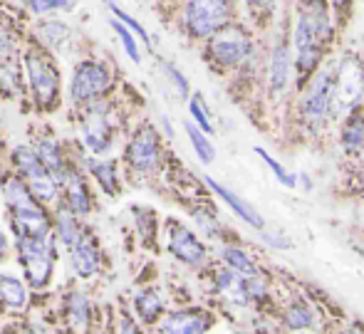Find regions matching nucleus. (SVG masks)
<instances>
[{"label":"nucleus","instance_id":"nucleus-1","mask_svg":"<svg viewBox=\"0 0 364 334\" xmlns=\"http://www.w3.org/2000/svg\"><path fill=\"white\" fill-rule=\"evenodd\" d=\"M332 35L330 20L325 15V8L315 10H302L300 20H297L295 28V48H297V63L300 70H310L315 67L317 58H320V43H325Z\"/></svg>","mask_w":364,"mask_h":334},{"label":"nucleus","instance_id":"nucleus-2","mask_svg":"<svg viewBox=\"0 0 364 334\" xmlns=\"http://www.w3.org/2000/svg\"><path fill=\"white\" fill-rule=\"evenodd\" d=\"M25 72H28L30 90L40 107H53L60 95V75L53 60L43 50H28L25 53Z\"/></svg>","mask_w":364,"mask_h":334},{"label":"nucleus","instance_id":"nucleus-3","mask_svg":"<svg viewBox=\"0 0 364 334\" xmlns=\"http://www.w3.org/2000/svg\"><path fill=\"white\" fill-rule=\"evenodd\" d=\"M20 263L25 267V277L33 287H45L53 275L55 245L50 238L43 240H20Z\"/></svg>","mask_w":364,"mask_h":334},{"label":"nucleus","instance_id":"nucleus-4","mask_svg":"<svg viewBox=\"0 0 364 334\" xmlns=\"http://www.w3.org/2000/svg\"><path fill=\"white\" fill-rule=\"evenodd\" d=\"M112 77L105 63H95V60H85L77 65L73 75V85H70V97L75 104H87L95 102L109 90Z\"/></svg>","mask_w":364,"mask_h":334},{"label":"nucleus","instance_id":"nucleus-5","mask_svg":"<svg viewBox=\"0 0 364 334\" xmlns=\"http://www.w3.org/2000/svg\"><path fill=\"white\" fill-rule=\"evenodd\" d=\"M183 18H186V28L193 38H211V35L225 28L223 23L228 18V3H220V0L186 3Z\"/></svg>","mask_w":364,"mask_h":334},{"label":"nucleus","instance_id":"nucleus-6","mask_svg":"<svg viewBox=\"0 0 364 334\" xmlns=\"http://www.w3.org/2000/svg\"><path fill=\"white\" fill-rule=\"evenodd\" d=\"M159 158H161V141H159V134L154 126H141L134 131L129 146H127V163H129L134 171L149 173L159 166Z\"/></svg>","mask_w":364,"mask_h":334},{"label":"nucleus","instance_id":"nucleus-7","mask_svg":"<svg viewBox=\"0 0 364 334\" xmlns=\"http://www.w3.org/2000/svg\"><path fill=\"white\" fill-rule=\"evenodd\" d=\"M82 141L90 151L102 153L105 149H109L112 141V122H109V107L105 102H95L92 107H87L85 117H82Z\"/></svg>","mask_w":364,"mask_h":334},{"label":"nucleus","instance_id":"nucleus-8","mask_svg":"<svg viewBox=\"0 0 364 334\" xmlns=\"http://www.w3.org/2000/svg\"><path fill=\"white\" fill-rule=\"evenodd\" d=\"M250 53V40L245 38L243 30L233 28V25H225L223 30H218L211 40V55L218 65L230 67L238 65L248 58Z\"/></svg>","mask_w":364,"mask_h":334},{"label":"nucleus","instance_id":"nucleus-9","mask_svg":"<svg viewBox=\"0 0 364 334\" xmlns=\"http://www.w3.org/2000/svg\"><path fill=\"white\" fill-rule=\"evenodd\" d=\"M364 92V70L357 60L347 58L337 70V82H335V102L340 104V109H352L355 102L362 97Z\"/></svg>","mask_w":364,"mask_h":334},{"label":"nucleus","instance_id":"nucleus-10","mask_svg":"<svg viewBox=\"0 0 364 334\" xmlns=\"http://www.w3.org/2000/svg\"><path fill=\"white\" fill-rule=\"evenodd\" d=\"M168 250H171L181 263H188V265H201L203 258H206V250H203L201 240L181 223H173L171 228H168Z\"/></svg>","mask_w":364,"mask_h":334},{"label":"nucleus","instance_id":"nucleus-11","mask_svg":"<svg viewBox=\"0 0 364 334\" xmlns=\"http://www.w3.org/2000/svg\"><path fill=\"white\" fill-rule=\"evenodd\" d=\"M330 102H332V82H330V75L322 72L315 80V85H312L305 104H302V114H305L307 124H312V126L320 124L327 117V112H330Z\"/></svg>","mask_w":364,"mask_h":334},{"label":"nucleus","instance_id":"nucleus-12","mask_svg":"<svg viewBox=\"0 0 364 334\" xmlns=\"http://www.w3.org/2000/svg\"><path fill=\"white\" fill-rule=\"evenodd\" d=\"M13 228L18 230L20 240H43L50 238V230H53V220L50 215L40 208L33 210H20V213H13Z\"/></svg>","mask_w":364,"mask_h":334},{"label":"nucleus","instance_id":"nucleus-13","mask_svg":"<svg viewBox=\"0 0 364 334\" xmlns=\"http://www.w3.org/2000/svg\"><path fill=\"white\" fill-rule=\"evenodd\" d=\"M63 196H65V208L75 215H87L92 210V196L87 191V183L85 178L80 176V171L75 168H68L65 173V181H63Z\"/></svg>","mask_w":364,"mask_h":334},{"label":"nucleus","instance_id":"nucleus-14","mask_svg":"<svg viewBox=\"0 0 364 334\" xmlns=\"http://www.w3.org/2000/svg\"><path fill=\"white\" fill-rule=\"evenodd\" d=\"M35 153H38V158H40V163L45 166V171H48L50 176L55 178V183H58V186H63L65 173H68L70 166L65 163L63 149H60V144L55 141L53 136H40Z\"/></svg>","mask_w":364,"mask_h":334},{"label":"nucleus","instance_id":"nucleus-15","mask_svg":"<svg viewBox=\"0 0 364 334\" xmlns=\"http://www.w3.org/2000/svg\"><path fill=\"white\" fill-rule=\"evenodd\" d=\"M70 263H73L75 275L80 277H92L97 270H100V250H97L95 240L82 235L80 240L70 248Z\"/></svg>","mask_w":364,"mask_h":334},{"label":"nucleus","instance_id":"nucleus-16","mask_svg":"<svg viewBox=\"0 0 364 334\" xmlns=\"http://www.w3.org/2000/svg\"><path fill=\"white\" fill-rule=\"evenodd\" d=\"M208 327V317L198 310L173 312L164 322V334H203Z\"/></svg>","mask_w":364,"mask_h":334},{"label":"nucleus","instance_id":"nucleus-17","mask_svg":"<svg viewBox=\"0 0 364 334\" xmlns=\"http://www.w3.org/2000/svg\"><path fill=\"white\" fill-rule=\"evenodd\" d=\"M65 322L73 334L90 332V300L82 292H70L65 297Z\"/></svg>","mask_w":364,"mask_h":334},{"label":"nucleus","instance_id":"nucleus-18","mask_svg":"<svg viewBox=\"0 0 364 334\" xmlns=\"http://www.w3.org/2000/svg\"><path fill=\"white\" fill-rule=\"evenodd\" d=\"M3 200L13 213L40 208V203L33 198V193H30L28 183H25L23 178H8V181L3 183Z\"/></svg>","mask_w":364,"mask_h":334},{"label":"nucleus","instance_id":"nucleus-19","mask_svg":"<svg viewBox=\"0 0 364 334\" xmlns=\"http://www.w3.org/2000/svg\"><path fill=\"white\" fill-rule=\"evenodd\" d=\"M206 183L213 188V191L218 193L220 198L225 200V203L230 205V208L235 210V213L240 215V218L245 220V223H250V225H253V228H258V230H263V228H265V220H263V215H260L258 210L253 208V205H250V203H245L243 198H238L233 191H228V188H223V186H220V183L213 181V178H206Z\"/></svg>","mask_w":364,"mask_h":334},{"label":"nucleus","instance_id":"nucleus-20","mask_svg":"<svg viewBox=\"0 0 364 334\" xmlns=\"http://www.w3.org/2000/svg\"><path fill=\"white\" fill-rule=\"evenodd\" d=\"M290 77V50L285 43L275 45L273 58H270V87H273L275 95L285 90Z\"/></svg>","mask_w":364,"mask_h":334},{"label":"nucleus","instance_id":"nucleus-21","mask_svg":"<svg viewBox=\"0 0 364 334\" xmlns=\"http://www.w3.org/2000/svg\"><path fill=\"white\" fill-rule=\"evenodd\" d=\"M0 302L10 310H25L28 307V287L23 280L13 275H0Z\"/></svg>","mask_w":364,"mask_h":334},{"label":"nucleus","instance_id":"nucleus-22","mask_svg":"<svg viewBox=\"0 0 364 334\" xmlns=\"http://www.w3.org/2000/svg\"><path fill=\"white\" fill-rule=\"evenodd\" d=\"M13 161H15V168L20 171V178H23V181H30V178L45 173V166L40 163L38 153H35L33 149H28V146H18V149H15V151H13Z\"/></svg>","mask_w":364,"mask_h":334},{"label":"nucleus","instance_id":"nucleus-23","mask_svg":"<svg viewBox=\"0 0 364 334\" xmlns=\"http://www.w3.org/2000/svg\"><path fill=\"white\" fill-rule=\"evenodd\" d=\"M134 307H136V312H139L141 322L151 325V322H156L159 315H161L164 302H161V297H159L156 290H144V292H139V295H136Z\"/></svg>","mask_w":364,"mask_h":334},{"label":"nucleus","instance_id":"nucleus-24","mask_svg":"<svg viewBox=\"0 0 364 334\" xmlns=\"http://www.w3.org/2000/svg\"><path fill=\"white\" fill-rule=\"evenodd\" d=\"M55 228H58V238L63 240V245H68V248H73L77 240L85 235L80 228V223H77V218L65 208V205L58 210V223H55Z\"/></svg>","mask_w":364,"mask_h":334},{"label":"nucleus","instance_id":"nucleus-25","mask_svg":"<svg viewBox=\"0 0 364 334\" xmlns=\"http://www.w3.org/2000/svg\"><path fill=\"white\" fill-rule=\"evenodd\" d=\"M25 183H28L30 193H33V198L38 200V203H53V200H58L60 186L55 183V178L50 176L48 171L30 178V181H25Z\"/></svg>","mask_w":364,"mask_h":334},{"label":"nucleus","instance_id":"nucleus-26","mask_svg":"<svg viewBox=\"0 0 364 334\" xmlns=\"http://www.w3.org/2000/svg\"><path fill=\"white\" fill-rule=\"evenodd\" d=\"M342 144L347 151H360L364 144V112H352L342 131Z\"/></svg>","mask_w":364,"mask_h":334},{"label":"nucleus","instance_id":"nucleus-27","mask_svg":"<svg viewBox=\"0 0 364 334\" xmlns=\"http://www.w3.org/2000/svg\"><path fill=\"white\" fill-rule=\"evenodd\" d=\"M90 163V171L92 176L100 181L102 191L114 196L117 193V166L112 161H87Z\"/></svg>","mask_w":364,"mask_h":334},{"label":"nucleus","instance_id":"nucleus-28","mask_svg":"<svg viewBox=\"0 0 364 334\" xmlns=\"http://www.w3.org/2000/svg\"><path fill=\"white\" fill-rule=\"evenodd\" d=\"M218 290L223 292L225 297H230L233 302H238V305H243V302L248 300V295H245V287H243V280H238V277H235L230 270L218 272Z\"/></svg>","mask_w":364,"mask_h":334},{"label":"nucleus","instance_id":"nucleus-29","mask_svg":"<svg viewBox=\"0 0 364 334\" xmlns=\"http://www.w3.org/2000/svg\"><path fill=\"white\" fill-rule=\"evenodd\" d=\"M223 260L228 263L230 272H240V275H245V277H255V272H258L253 265V260H250V255L243 253L240 248H225Z\"/></svg>","mask_w":364,"mask_h":334},{"label":"nucleus","instance_id":"nucleus-30","mask_svg":"<svg viewBox=\"0 0 364 334\" xmlns=\"http://www.w3.org/2000/svg\"><path fill=\"white\" fill-rule=\"evenodd\" d=\"M186 134H188V139H191L193 149H196L198 158H201L203 163H211L213 158H216V151H213V146L206 139V134L198 131V126H193V124H186Z\"/></svg>","mask_w":364,"mask_h":334},{"label":"nucleus","instance_id":"nucleus-31","mask_svg":"<svg viewBox=\"0 0 364 334\" xmlns=\"http://www.w3.org/2000/svg\"><path fill=\"white\" fill-rule=\"evenodd\" d=\"M38 35L43 38V43L48 45V48H55V45H58L60 40L65 38V25L58 23V20H50V23H40Z\"/></svg>","mask_w":364,"mask_h":334},{"label":"nucleus","instance_id":"nucleus-32","mask_svg":"<svg viewBox=\"0 0 364 334\" xmlns=\"http://www.w3.org/2000/svg\"><path fill=\"white\" fill-rule=\"evenodd\" d=\"M188 112H191L193 122H196V124H198V131H213L211 119H208L206 109H203V99H201V95H193V97H191V102H188Z\"/></svg>","mask_w":364,"mask_h":334},{"label":"nucleus","instance_id":"nucleus-33","mask_svg":"<svg viewBox=\"0 0 364 334\" xmlns=\"http://www.w3.org/2000/svg\"><path fill=\"white\" fill-rule=\"evenodd\" d=\"M109 10H112V13H114V20H119V23L124 25V28L129 30V33H136V35H139V38H141V43L149 45V35H146V30L141 28V25L136 23V20L132 18V15H127L124 10H119L114 3H109Z\"/></svg>","mask_w":364,"mask_h":334},{"label":"nucleus","instance_id":"nucleus-34","mask_svg":"<svg viewBox=\"0 0 364 334\" xmlns=\"http://www.w3.org/2000/svg\"><path fill=\"white\" fill-rule=\"evenodd\" d=\"M112 28H114V33L122 38V43H124V50H127V55H129L134 63H139L141 60V55H139V48H136V40H134V35L129 33V30L124 28V25L119 23V20H112Z\"/></svg>","mask_w":364,"mask_h":334},{"label":"nucleus","instance_id":"nucleus-35","mask_svg":"<svg viewBox=\"0 0 364 334\" xmlns=\"http://www.w3.org/2000/svg\"><path fill=\"white\" fill-rule=\"evenodd\" d=\"M288 327H292V330H302V327H310L312 325V315L310 310H307L305 305H295L288 310Z\"/></svg>","mask_w":364,"mask_h":334},{"label":"nucleus","instance_id":"nucleus-36","mask_svg":"<svg viewBox=\"0 0 364 334\" xmlns=\"http://www.w3.org/2000/svg\"><path fill=\"white\" fill-rule=\"evenodd\" d=\"M255 151H258V156L263 158V161L268 163L270 168H273V173H275V176H278V181L283 183V186H295V176H292V173H288V171H285V168L280 166V163L275 161V158L270 156L268 151H263V149H255Z\"/></svg>","mask_w":364,"mask_h":334},{"label":"nucleus","instance_id":"nucleus-37","mask_svg":"<svg viewBox=\"0 0 364 334\" xmlns=\"http://www.w3.org/2000/svg\"><path fill=\"white\" fill-rule=\"evenodd\" d=\"M28 10H33V13L43 15V13H50V10H63V8H70L73 3H65V0H30Z\"/></svg>","mask_w":364,"mask_h":334},{"label":"nucleus","instance_id":"nucleus-38","mask_svg":"<svg viewBox=\"0 0 364 334\" xmlns=\"http://www.w3.org/2000/svg\"><path fill=\"white\" fill-rule=\"evenodd\" d=\"M164 70H166V75L171 77L173 82H176L178 92H181V95L186 97V95H188V82H186V77H183L181 72H178V70H176V67H173V65H164Z\"/></svg>","mask_w":364,"mask_h":334},{"label":"nucleus","instance_id":"nucleus-39","mask_svg":"<svg viewBox=\"0 0 364 334\" xmlns=\"http://www.w3.org/2000/svg\"><path fill=\"white\" fill-rule=\"evenodd\" d=\"M15 48V38L8 30V25H0V55H8Z\"/></svg>","mask_w":364,"mask_h":334},{"label":"nucleus","instance_id":"nucleus-40","mask_svg":"<svg viewBox=\"0 0 364 334\" xmlns=\"http://www.w3.org/2000/svg\"><path fill=\"white\" fill-rule=\"evenodd\" d=\"M193 215H196L198 225H201V228L206 230L208 235H216L218 233V225H216V220H213V218H208V215H203V213H193Z\"/></svg>","mask_w":364,"mask_h":334},{"label":"nucleus","instance_id":"nucleus-41","mask_svg":"<svg viewBox=\"0 0 364 334\" xmlns=\"http://www.w3.org/2000/svg\"><path fill=\"white\" fill-rule=\"evenodd\" d=\"M119 334H141L139 327L129 320V317H122L119 320Z\"/></svg>","mask_w":364,"mask_h":334},{"label":"nucleus","instance_id":"nucleus-42","mask_svg":"<svg viewBox=\"0 0 364 334\" xmlns=\"http://www.w3.org/2000/svg\"><path fill=\"white\" fill-rule=\"evenodd\" d=\"M15 334H50V332L45 330V327H40V325H30V327H18Z\"/></svg>","mask_w":364,"mask_h":334},{"label":"nucleus","instance_id":"nucleus-43","mask_svg":"<svg viewBox=\"0 0 364 334\" xmlns=\"http://www.w3.org/2000/svg\"><path fill=\"white\" fill-rule=\"evenodd\" d=\"M5 253H8V238H5V235L0 233V260L5 258Z\"/></svg>","mask_w":364,"mask_h":334}]
</instances>
